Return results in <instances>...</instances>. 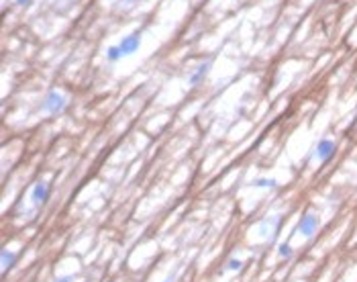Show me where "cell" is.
<instances>
[{
  "mask_svg": "<svg viewBox=\"0 0 357 282\" xmlns=\"http://www.w3.org/2000/svg\"><path fill=\"white\" fill-rule=\"evenodd\" d=\"M335 154H337V144L329 137L320 139L316 144V148H314V158H316L318 164H329L335 158Z\"/></svg>",
  "mask_w": 357,
  "mask_h": 282,
  "instance_id": "4",
  "label": "cell"
},
{
  "mask_svg": "<svg viewBox=\"0 0 357 282\" xmlns=\"http://www.w3.org/2000/svg\"><path fill=\"white\" fill-rule=\"evenodd\" d=\"M104 60H106L108 64H116V62H121V60H123V51H121L118 43H114V45H108V47H106V51H104Z\"/></svg>",
  "mask_w": 357,
  "mask_h": 282,
  "instance_id": "9",
  "label": "cell"
},
{
  "mask_svg": "<svg viewBox=\"0 0 357 282\" xmlns=\"http://www.w3.org/2000/svg\"><path fill=\"white\" fill-rule=\"evenodd\" d=\"M49 194H51V186L45 180H39L33 186V190H31V203L35 207H41V205H45L49 201Z\"/></svg>",
  "mask_w": 357,
  "mask_h": 282,
  "instance_id": "7",
  "label": "cell"
},
{
  "mask_svg": "<svg viewBox=\"0 0 357 282\" xmlns=\"http://www.w3.org/2000/svg\"><path fill=\"white\" fill-rule=\"evenodd\" d=\"M66 106H68V98L57 90H49L41 102V110L47 115H60L66 110Z\"/></svg>",
  "mask_w": 357,
  "mask_h": 282,
  "instance_id": "2",
  "label": "cell"
},
{
  "mask_svg": "<svg viewBox=\"0 0 357 282\" xmlns=\"http://www.w3.org/2000/svg\"><path fill=\"white\" fill-rule=\"evenodd\" d=\"M161 282H175V276H173V274H169V276H167L165 280H161Z\"/></svg>",
  "mask_w": 357,
  "mask_h": 282,
  "instance_id": "16",
  "label": "cell"
},
{
  "mask_svg": "<svg viewBox=\"0 0 357 282\" xmlns=\"http://www.w3.org/2000/svg\"><path fill=\"white\" fill-rule=\"evenodd\" d=\"M53 282H74V278L72 276H57Z\"/></svg>",
  "mask_w": 357,
  "mask_h": 282,
  "instance_id": "15",
  "label": "cell"
},
{
  "mask_svg": "<svg viewBox=\"0 0 357 282\" xmlns=\"http://www.w3.org/2000/svg\"><path fill=\"white\" fill-rule=\"evenodd\" d=\"M15 3H17V7H31L33 5V0H15Z\"/></svg>",
  "mask_w": 357,
  "mask_h": 282,
  "instance_id": "14",
  "label": "cell"
},
{
  "mask_svg": "<svg viewBox=\"0 0 357 282\" xmlns=\"http://www.w3.org/2000/svg\"><path fill=\"white\" fill-rule=\"evenodd\" d=\"M118 47L123 51V58L127 55H135L141 47V31H133L129 35H125L121 41H118Z\"/></svg>",
  "mask_w": 357,
  "mask_h": 282,
  "instance_id": "5",
  "label": "cell"
},
{
  "mask_svg": "<svg viewBox=\"0 0 357 282\" xmlns=\"http://www.w3.org/2000/svg\"><path fill=\"white\" fill-rule=\"evenodd\" d=\"M282 223H284V215H282V213H278V215H270V217L261 219V223H259V227H257L259 237H263V239H272V237H276L278 231H280V227H282Z\"/></svg>",
  "mask_w": 357,
  "mask_h": 282,
  "instance_id": "3",
  "label": "cell"
},
{
  "mask_svg": "<svg viewBox=\"0 0 357 282\" xmlns=\"http://www.w3.org/2000/svg\"><path fill=\"white\" fill-rule=\"evenodd\" d=\"M137 3H141V0H118L116 7H118V9H127V7H133V5H137Z\"/></svg>",
  "mask_w": 357,
  "mask_h": 282,
  "instance_id": "13",
  "label": "cell"
},
{
  "mask_svg": "<svg viewBox=\"0 0 357 282\" xmlns=\"http://www.w3.org/2000/svg\"><path fill=\"white\" fill-rule=\"evenodd\" d=\"M3 270L7 272V270H11V266H15L17 264V260H19V253H15V251H11V249H3Z\"/></svg>",
  "mask_w": 357,
  "mask_h": 282,
  "instance_id": "10",
  "label": "cell"
},
{
  "mask_svg": "<svg viewBox=\"0 0 357 282\" xmlns=\"http://www.w3.org/2000/svg\"><path fill=\"white\" fill-rule=\"evenodd\" d=\"M225 268H227V272H239V270L243 268V260H239V258H229Z\"/></svg>",
  "mask_w": 357,
  "mask_h": 282,
  "instance_id": "12",
  "label": "cell"
},
{
  "mask_svg": "<svg viewBox=\"0 0 357 282\" xmlns=\"http://www.w3.org/2000/svg\"><path fill=\"white\" fill-rule=\"evenodd\" d=\"M251 186L253 188H261V190H274V188H278L280 186V182L278 180H274V178H255V180H251Z\"/></svg>",
  "mask_w": 357,
  "mask_h": 282,
  "instance_id": "8",
  "label": "cell"
},
{
  "mask_svg": "<svg viewBox=\"0 0 357 282\" xmlns=\"http://www.w3.org/2000/svg\"><path fill=\"white\" fill-rule=\"evenodd\" d=\"M278 256H280L282 260H290V258L294 256V247H292V243H290V241H282V243L278 245Z\"/></svg>",
  "mask_w": 357,
  "mask_h": 282,
  "instance_id": "11",
  "label": "cell"
},
{
  "mask_svg": "<svg viewBox=\"0 0 357 282\" xmlns=\"http://www.w3.org/2000/svg\"><path fill=\"white\" fill-rule=\"evenodd\" d=\"M355 123H357V117H355Z\"/></svg>",
  "mask_w": 357,
  "mask_h": 282,
  "instance_id": "17",
  "label": "cell"
},
{
  "mask_svg": "<svg viewBox=\"0 0 357 282\" xmlns=\"http://www.w3.org/2000/svg\"><path fill=\"white\" fill-rule=\"evenodd\" d=\"M211 68H213V62L211 60H204V62H200L194 70H192V74H190V78H188V86L190 88H198L204 80H206V76H209V72H211Z\"/></svg>",
  "mask_w": 357,
  "mask_h": 282,
  "instance_id": "6",
  "label": "cell"
},
{
  "mask_svg": "<svg viewBox=\"0 0 357 282\" xmlns=\"http://www.w3.org/2000/svg\"><path fill=\"white\" fill-rule=\"evenodd\" d=\"M320 229V217L312 211H304L302 217L296 223V231L304 237V239H312Z\"/></svg>",
  "mask_w": 357,
  "mask_h": 282,
  "instance_id": "1",
  "label": "cell"
}]
</instances>
